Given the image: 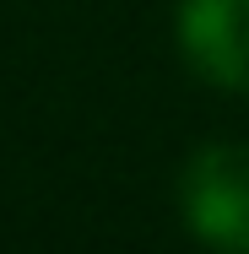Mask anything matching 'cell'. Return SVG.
Instances as JSON below:
<instances>
[{"label":"cell","mask_w":249,"mask_h":254,"mask_svg":"<svg viewBox=\"0 0 249 254\" xmlns=\"http://www.w3.org/2000/svg\"><path fill=\"white\" fill-rule=\"evenodd\" d=\"M179 49L211 87L249 92V0H184Z\"/></svg>","instance_id":"obj_2"},{"label":"cell","mask_w":249,"mask_h":254,"mask_svg":"<svg viewBox=\"0 0 249 254\" xmlns=\"http://www.w3.org/2000/svg\"><path fill=\"white\" fill-rule=\"evenodd\" d=\"M184 222L211 249L249 254V146H206L190 157L184 184Z\"/></svg>","instance_id":"obj_1"}]
</instances>
